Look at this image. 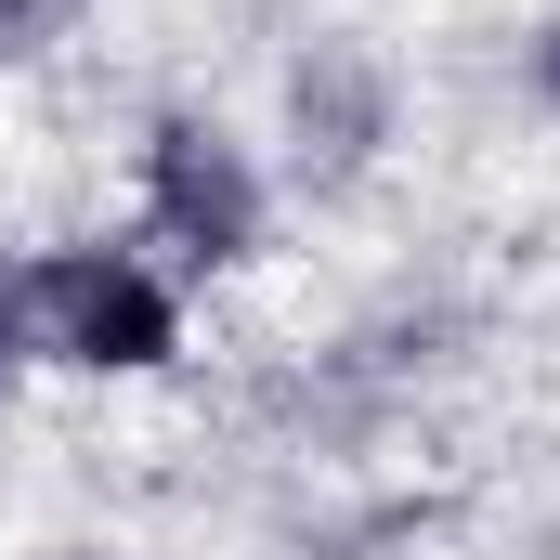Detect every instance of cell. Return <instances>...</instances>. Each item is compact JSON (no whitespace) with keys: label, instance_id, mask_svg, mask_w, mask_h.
Returning <instances> with one entry per match:
<instances>
[{"label":"cell","instance_id":"cell-1","mask_svg":"<svg viewBox=\"0 0 560 560\" xmlns=\"http://www.w3.org/2000/svg\"><path fill=\"white\" fill-rule=\"evenodd\" d=\"M26 300V352L66 365V378H156L183 352V275L143 248V235H66V248H26L13 261Z\"/></svg>","mask_w":560,"mask_h":560},{"label":"cell","instance_id":"cell-2","mask_svg":"<svg viewBox=\"0 0 560 560\" xmlns=\"http://www.w3.org/2000/svg\"><path fill=\"white\" fill-rule=\"evenodd\" d=\"M143 248L156 261H183V275H235V261H261V235H275V170H261V143L222 131V118H196V105H170V118H143Z\"/></svg>","mask_w":560,"mask_h":560},{"label":"cell","instance_id":"cell-3","mask_svg":"<svg viewBox=\"0 0 560 560\" xmlns=\"http://www.w3.org/2000/svg\"><path fill=\"white\" fill-rule=\"evenodd\" d=\"M287 143H300L313 183H365V170H378V143H392V66H378L352 26H326V39L287 66Z\"/></svg>","mask_w":560,"mask_h":560},{"label":"cell","instance_id":"cell-4","mask_svg":"<svg viewBox=\"0 0 560 560\" xmlns=\"http://www.w3.org/2000/svg\"><path fill=\"white\" fill-rule=\"evenodd\" d=\"M79 13H92V0H0V66L66 52V39H79Z\"/></svg>","mask_w":560,"mask_h":560},{"label":"cell","instance_id":"cell-5","mask_svg":"<svg viewBox=\"0 0 560 560\" xmlns=\"http://www.w3.org/2000/svg\"><path fill=\"white\" fill-rule=\"evenodd\" d=\"M39 378V352H26V300H13V261H0V405Z\"/></svg>","mask_w":560,"mask_h":560},{"label":"cell","instance_id":"cell-6","mask_svg":"<svg viewBox=\"0 0 560 560\" xmlns=\"http://www.w3.org/2000/svg\"><path fill=\"white\" fill-rule=\"evenodd\" d=\"M535 105H548V118H560V13H548V26H535Z\"/></svg>","mask_w":560,"mask_h":560},{"label":"cell","instance_id":"cell-7","mask_svg":"<svg viewBox=\"0 0 560 560\" xmlns=\"http://www.w3.org/2000/svg\"><path fill=\"white\" fill-rule=\"evenodd\" d=\"M39 560H118V548H39Z\"/></svg>","mask_w":560,"mask_h":560}]
</instances>
